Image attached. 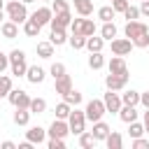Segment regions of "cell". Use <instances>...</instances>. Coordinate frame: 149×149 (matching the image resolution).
<instances>
[{
	"label": "cell",
	"instance_id": "obj_3",
	"mask_svg": "<svg viewBox=\"0 0 149 149\" xmlns=\"http://www.w3.org/2000/svg\"><path fill=\"white\" fill-rule=\"evenodd\" d=\"M68 123H70V133H74V135H81L84 130H86V112H81V109H72L70 112V116H68Z\"/></svg>",
	"mask_w": 149,
	"mask_h": 149
},
{
	"label": "cell",
	"instance_id": "obj_42",
	"mask_svg": "<svg viewBox=\"0 0 149 149\" xmlns=\"http://www.w3.org/2000/svg\"><path fill=\"white\" fill-rule=\"evenodd\" d=\"M47 147L49 149H65V142H63V137H49Z\"/></svg>",
	"mask_w": 149,
	"mask_h": 149
},
{
	"label": "cell",
	"instance_id": "obj_15",
	"mask_svg": "<svg viewBox=\"0 0 149 149\" xmlns=\"http://www.w3.org/2000/svg\"><path fill=\"white\" fill-rule=\"evenodd\" d=\"M109 72L112 74H128V65H126V61H123V56H114L112 61H109Z\"/></svg>",
	"mask_w": 149,
	"mask_h": 149
},
{
	"label": "cell",
	"instance_id": "obj_36",
	"mask_svg": "<svg viewBox=\"0 0 149 149\" xmlns=\"http://www.w3.org/2000/svg\"><path fill=\"white\" fill-rule=\"evenodd\" d=\"M63 100H65V102H70V105H74V107H77V105H79V102H81V93H79V91H74V88H70V91H68V93H65V95H63Z\"/></svg>",
	"mask_w": 149,
	"mask_h": 149
},
{
	"label": "cell",
	"instance_id": "obj_19",
	"mask_svg": "<svg viewBox=\"0 0 149 149\" xmlns=\"http://www.w3.org/2000/svg\"><path fill=\"white\" fill-rule=\"evenodd\" d=\"M91 133H93V137L100 142V140H105V137L112 133V128H109V126H107V123L100 119V121H95V123H93V130H91Z\"/></svg>",
	"mask_w": 149,
	"mask_h": 149
},
{
	"label": "cell",
	"instance_id": "obj_44",
	"mask_svg": "<svg viewBox=\"0 0 149 149\" xmlns=\"http://www.w3.org/2000/svg\"><path fill=\"white\" fill-rule=\"evenodd\" d=\"M133 147H135V149H149V140H144V137H135V140H133Z\"/></svg>",
	"mask_w": 149,
	"mask_h": 149
},
{
	"label": "cell",
	"instance_id": "obj_55",
	"mask_svg": "<svg viewBox=\"0 0 149 149\" xmlns=\"http://www.w3.org/2000/svg\"><path fill=\"white\" fill-rule=\"evenodd\" d=\"M112 2H119V0H112Z\"/></svg>",
	"mask_w": 149,
	"mask_h": 149
},
{
	"label": "cell",
	"instance_id": "obj_53",
	"mask_svg": "<svg viewBox=\"0 0 149 149\" xmlns=\"http://www.w3.org/2000/svg\"><path fill=\"white\" fill-rule=\"evenodd\" d=\"M0 23H2V12H0Z\"/></svg>",
	"mask_w": 149,
	"mask_h": 149
},
{
	"label": "cell",
	"instance_id": "obj_14",
	"mask_svg": "<svg viewBox=\"0 0 149 149\" xmlns=\"http://www.w3.org/2000/svg\"><path fill=\"white\" fill-rule=\"evenodd\" d=\"M0 33H2L5 40L19 37V23H14V21H2V23H0Z\"/></svg>",
	"mask_w": 149,
	"mask_h": 149
},
{
	"label": "cell",
	"instance_id": "obj_43",
	"mask_svg": "<svg viewBox=\"0 0 149 149\" xmlns=\"http://www.w3.org/2000/svg\"><path fill=\"white\" fill-rule=\"evenodd\" d=\"M51 9H54V14H56V12H68L70 5H68L65 0H54V2H51Z\"/></svg>",
	"mask_w": 149,
	"mask_h": 149
},
{
	"label": "cell",
	"instance_id": "obj_29",
	"mask_svg": "<svg viewBox=\"0 0 149 149\" xmlns=\"http://www.w3.org/2000/svg\"><path fill=\"white\" fill-rule=\"evenodd\" d=\"M121 102H123V105H133V107H135V105H140V93L130 88V91L121 93Z\"/></svg>",
	"mask_w": 149,
	"mask_h": 149
},
{
	"label": "cell",
	"instance_id": "obj_46",
	"mask_svg": "<svg viewBox=\"0 0 149 149\" xmlns=\"http://www.w3.org/2000/svg\"><path fill=\"white\" fill-rule=\"evenodd\" d=\"M112 7H114V12H123V9L128 7V0H119V2H112Z\"/></svg>",
	"mask_w": 149,
	"mask_h": 149
},
{
	"label": "cell",
	"instance_id": "obj_26",
	"mask_svg": "<svg viewBox=\"0 0 149 149\" xmlns=\"http://www.w3.org/2000/svg\"><path fill=\"white\" fill-rule=\"evenodd\" d=\"M105 144H107V149H121V144H123V137L119 135V133H109L107 137H105Z\"/></svg>",
	"mask_w": 149,
	"mask_h": 149
},
{
	"label": "cell",
	"instance_id": "obj_56",
	"mask_svg": "<svg viewBox=\"0 0 149 149\" xmlns=\"http://www.w3.org/2000/svg\"><path fill=\"white\" fill-rule=\"evenodd\" d=\"M140 2H144V0H140Z\"/></svg>",
	"mask_w": 149,
	"mask_h": 149
},
{
	"label": "cell",
	"instance_id": "obj_16",
	"mask_svg": "<svg viewBox=\"0 0 149 149\" xmlns=\"http://www.w3.org/2000/svg\"><path fill=\"white\" fill-rule=\"evenodd\" d=\"M44 70L40 68V65H28V72H26V79L30 81V84H42L44 81Z\"/></svg>",
	"mask_w": 149,
	"mask_h": 149
},
{
	"label": "cell",
	"instance_id": "obj_22",
	"mask_svg": "<svg viewBox=\"0 0 149 149\" xmlns=\"http://www.w3.org/2000/svg\"><path fill=\"white\" fill-rule=\"evenodd\" d=\"M49 42H51L54 47H61V44H65V42H68L65 28H51V37H49Z\"/></svg>",
	"mask_w": 149,
	"mask_h": 149
},
{
	"label": "cell",
	"instance_id": "obj_41",
	"mask_svg": "<svg viewBox=\"0 0 149 149\" xmlns=\"http://www.w3.org/2000/svg\"><path fill=\"white\" fill-rule=\"evenodd\" d=\"M133 44H135V47H140V49H147V47H149V33H142L140 37H135V40H133Z\"/></svg>",
	"mask_w": 149,
	"mask_h": 149
},
{
	"label": "cell",
	"instance_id": "obj_33",
	"mask_svg": "<svg viewBox=\"0 0 149 149\" xmlns=\"http://www.w3.org/2000/svg\"><path fill=\"white\" fill-rule=\"evenodd\" d=\"M95 142H98V140L93 137V133H86V130H84V133L79 135V144H81L84 149H93V147H95Z\"/></svg>",
	"mask_w": 149,
	"mask_h": 149
},
{
	"label": "cell",
	"instance_id": "obj_34",
	"mask_svg": "<svg viewBox=\"0 0 149 149\" xmlns=\"http://www.w3.org/2000/svg\"><path fill=\"white\" fill-rule=\"evenodd\" d=\"M68 42H70L72 49H84V47H86V35H74V33H72V35L68 37Z\"/></svg>",
	"mask_w": 149,
	"mask_h": 149
},
{
	"label": "cell",
	"instance_id": "obj_12",
	"mask_svg": "<svg viewBox=\"0 0 149 149\" xmlns=\"http://www.w3.org/2000/svg\"><path fill=\"white\" fill-rule=\"evenodd\" d=\"M70 23H72V14H70V9H68V12H56L49 26H51V28H70Z\"/></svg>",
	"mask_w": 149,
	"mask_h": 149
},
{
	"label": "cell",
	"instance_id": "obj_4",
	"mask_svg": "<svg viewBox=\"0 0 149 149\" xmlns=\"http://www.w3.org/2000/svg\"><path fill=\"white\" fill-rule=\"evenodd\" d=\"M84 112H86V121L95 123V121H100V119L105 116L107 109H105V102H102V100H95V98H93V100L86 102V109H84Z\"/></svg>",
	"mask_w": 149,
	"mask_h": 149
},
{
	"label": "cell",
	"instance_id": "obj_18",
	"mask_svg": "<svg viewBox=\"0 0 149 149\" xmlns=\"http://www.w3.org/2000/svg\"><path fill=\"white\" fill-rule=\"evenodd\" d=\"M119 119H121L123 123L137 121V109H135L133 105H121V109H119Z\"/></svg>",
	"mask_w": 149,
	"mask_h": 149
},
{
	"label": "cell",
	"instance_id": "obj_39",
	"mask_svg": "<svg viewBox=\"0 0 149 149\" xmlns=\"http://www.w3.org/2000/svg\"><path fill=\"white\" fill-rule=\"evenodd\" d=\"M123 16H126L128 21H137V16H140V7H133V5H128V7L123 9Z\"/></svg>",
	"mask_w": 149,
	"mask_h": 149
},
{
	"label": "cell",
	"instance_id": "obj_54",
	"mask_svg": "<svg viewBox=\"0 0 149 149\" xmlns=\"http://www.w3.org/2000/svg\"><path fill=\"white\" fill-rule=\"evenodd\" d=\"M44 2H54V0H44Z\"/></svg>",
	"mask_w": 149,
	"mask_h": 149
},
{
	"label": "cell",
	"instance_id": "obj_21",
	"mask_svg": "<svg viewBox=\"0 0 149 149\" xmlns=\"http://www.w3.org/2000/svg\"><path fill=\"white\" fill-rule=\"evenodd\" d=\"M40 30H42V26H40L35 19H30V16H28V19L23 21V33H26L28 37H37V35H40Z\"/></svg>",
	"mask_w": 149,
	"mask_h": 149
},
{
	"label": "cell",
	"instance_id": "obj_7",
	"mask_svg": "<svg viewBox=\"0 0 149 149\" xmlns=\"http://www.w3.org/2000/svg\"><path fill=\"white\" fill-rule=\"evenodd\" d=\"M49 137H68V133H70V123H68V119H54V123L49 126Z\"/></svg>",
	"mask_w": 149,
	"mask_h": 149
},
{
	"label": "cell",
	"instance_id": "obj_23",
	"mask_svg": "<svg viewBox=\"0 0 149 149\" xmlns=\"http://www.w3.org/2000/svg\"><path fill=\"white\" fill-rule=\"evenodd\" d=\"M100 37H102V40H109V42L116 37V26H114V21H105V23H102Z\"/></svg>",
	"mask_w": 149,
	"mask_h": 149
},
{
	"label": "cell",
	"instance_id": "obj_10",
	"mask_svg": "<svg viewBox=\"0 0 149 149\" xmlns=\"http://www.w3.org/2000/svg\"><path fill=\"white\" fill-rule=\"evenodd\" d=\"M126 84H128V74H107L105 77V86L109 88V91H121V88H126Z\"/></svg>",
	"mask_w": 149,
	"mask_h": 149
},
{
	"label": "cell",
	"instance_id": "obj_30",
	"mask_svg": "<svg viewBox=\"0 0 149 149\" xmlns=\"http://www.w3.org/2000/svg\"><path fill=\"white\" fill-rule=\"evenodd\" d=\"M142 133H147L144 130V123H140V121H130L128 123V135L135 140V137H142Z\"/></svg>",
	"mask_w": 149,
	"mask_h": 149
},
{
	"label": "cell",
	"instance_id": "obj_47",
	"mask_svg": "<svg viewBox=\"0 0 149 149\" xmlns=\"http://www.w3.org/2000/svg\"><path fill=\"white\" fill-rule=\"evenodd\" d=\"M140 14H142V16H149V0L140 2Z\"/></svg>",
	"mask_w": 149,
	"mask_h": 149
},
{
	"label": "cell",
	"instance_id": "obj_35",
	"mask_svg": "<svg viewBox=\"0 0 149 149\" xmlns=\"http://www.w3.org/2000/svg\"><path fill=\"white\" fill-rule=\"evenodd\" d=\"M44 109H47V100L44 98H33L30 100V112L33 114H42Z\"/></svg>",
	"mask_w": 149,
	"mask_h": 149
},
{
	"label": "cell",
	"instance_id": "obj_40",
	"mask_svg": "<svg viewBox=\"0 0 149 149\" xmlns=\"http://www.w3.org/2000/svg\"><path fill=\"white\" fill-rule=\"evenodd\" d=\"M49 74L56 79V77H61V74H65V65L63 63H54L51 68H49Z\"/></svg>",
	"mask_w": 149,
	"mask_h": 149
},
{
	"label": "cell",
	"instance_id": "obj_9",
	"mask_svg": "<svg viewBox=\"0 0 149 149\" xmlns=\"http://www.w3.org/2000/svg\"><path fill=\"white\" fill-rule=\"evenodd\" d=\"M123 33H126L128 40H135V37H140L142 33H149V28H147V23H142V21H128L126 28H123Z\"/></svg>",
	"mask_w": 149,
	"mask_h": 149
},
{
	"label": "cell",
	"instance_id": "obj_32",
	"mask_svg": "<svg viewBox=\"0 0 149 149\" xmlns=\"http://www.w3.org/2000/svg\"><path fill=\"white\" fill-rule=\"evenodd\" d=\"M70 112H72V105H70V102H65V100H63V102H58V105H56V119H68V116H70Z\"/></svg>",
	"mask_w": 149,
	"mask_h": 149
},
{
	"label": "cell",
	"instance_id": "obj_38",
	"mask_svg": "<svg viewBox=\"0 0 149 149\" xmlns=\"http://www.w3.org/2000/svg\"><path fill=\"white\" fill-rule=\"evenodd\" d=\"M81 35H86V37L95 35V23H93L91 19H86V16H84V21H81Z\"/></svg>",
	"mask_w": 149,
	"mask_h": 149
},
{
	"label": "cell",
	"instance_id": "obj_51",
	"mask_svg": "<svg viewBox=\"0 0 149 149\" xmlns=\"http://www.w3.org/2000/svg\"><path fill=\"white\" fill-rule=\"evenodd\" d=\"M2 7H5V2H2V0H0V12H2Z\"/></svg>",
	"mask_w": 149,
	"mask_h": 149
},
{
	"label": "cell",
	"instance_id": "obj_37",
	"mask_svg": "<svg viewBox=\"0 0 149 149\" xmlns=\"http://www.w3.org/2000/svg\"><path fill=\"white\" fill-rule=\"evenodd\" d=\"M9 91H12V79L7 74H0V98L9 95Z\"/></svg>",
	"mask_w": 149,
	"mask_h": 149
},
{
	"label": "cell",
	"instance_id": "obj_20",
	"mask_svg": "<svg viewBox=\"0 0 149 149\" xmlns=\"http://www.w3.org/2000/svg\"><path fill=\"white\" fill-rule=\"evenodd\" d=\"M54 81H56V93H61V95H65V93L72 88V79H70V74H61V77H56Z\"/></svg>",
	"mask_w": 149,
	"mask_h": 149
},
{
	"label": "cell",
	"instance_id": "obj_31",
	"mask_svg": "<svg viewBox=\"0 0 149 149\" xmlns=\"http://www.w3.org/2000/svg\"><path fill=\"white\" fill-rule=\"evenodd\" d=\"M114 16H116V12H114L112 5H105V7L98 9V19H102V23H105V21H112Z\"/></svg>",
	"mask_w": 149,
	"mask_h": 149
},
{
	"label": "cell",
	"instance_id": "obj_2",
	"mask_svg": "<svg viewBox=\"0 0 149 149\" xmlns=\"http://www.w3.org/2000/svg\"><path fill=\"white\" fill-rule=\"evenodd\" d=\"M7 19L14 21V23H23V21L28 19L26 2H23V0H12V2H7Z\"/></svg>",
	"mask_w": 149,
	"mask_h": 149
},
{
	"label": "cell",
	"instance_id": "obj_25",
	"mask_svg": "<svg viewBox=\"0 0 149 149\" xmlns=\"http://www.w3.org/2000/svg\"><path fill=\"white\" fill-rule=\"evenodd\" d=\"M102 47H105V40L102 37H95V35H91V37H86V49L93 54V51H102Z\"/></svg>",
	"mask_w": 149,
	"mask_h": 149
},
{
	"label": "cell",
	"instance_id": "obj_5",
	"mask_svg": "<svg viewBox=\"0 0 149 149\" xmlns=\"http://www.w3.org/2000/svg\"><path fill=\"white\" fill-rule=\"evenodd\" d=\"M7 100L14 105V107H21V109H30V95L26 93V91H21V88H12L9 91V95H7Z\"/></svg>",
	"mask_w": 149,
	"mask_h": 149
},
{
	"label": "cell",
	"instance_id": "obj_24",
	"mask_svg": "<svg viewBox=\"0 0 149 149\" xmlns=\"http://www.w3.org/2000/svg\"><path fill=\"white\" fill-rule=\"evenodd\" d=\"M30 109H21V107H16V112H14V123L16 126H28V121H30Z\"/></svg>",
	"mask_w": 149,
	"mask_h": 149
},
{
	"label": "cell",
	"instance_id": "obj_13",
	"mask_svg": "<svg viewBox=\"0 0 149 149\" xmlns=\"http://www.w3.org/2000/svg\"><path fill=\"white\" fill-rule=\"evenodd\" d=\"M44 137H47V130H44V128H40V126H33V128H28V130H26V140H28V142H33V144H42V142H44Z\"/></svg>",
	"mask_w": 149,
	"mask_h": 149
},
{
	"label": "cell",
	"instance_id": "obj_52",
	"mask_svg": "<svg viewBox=\"0 0 149 149\" xmlns=\"http://www.w3.org/2000/svg\"><path fill=\"white\" fill-rule=\"evenodd\" d=\"M23 2H26V5H28V2H35V0H23Z\"/></svg>",
	"mask_w": 149,
	"mask_h": 149
},
{
	"label": "cell",
	"instance_id": "obj_28",
	"mask_svg": "<svg viewBox=\"0 0 149 149\" xmlns=\"http://www.w3.org/2000/svg\"><path fill=\"white\" fill-rule=\"evenodd\" d=\"M105 65V58H102V51H93L91 56H88V68L91 70H100Z\"/></svg>",
	"mask_w": 149,
	"mask_h": 149
},
{
	"label": "cell",
	"instance_id": "obj_50",
	"mask_svg": "<svg viewBox=\"0 0 149 149\" xmlns=\"http://www.w3.org/2000/svg\"><path fill=\"white\" fill-rule=\"evenodd\" d=\"M144 130L149 133V107H147V112H144Z\"/></svg>",
	"mask_w": 149,
	"mask_h": 149
},
{
	"label": "cell",
	"instance_id": "obj_1",
	"mask_svg": "<svg viewBox=\"0 0 149 149\" xmlns=\"http://www.w3.org/2000/svg\"><path fill=\"white\" fill-rule=\"evenodd\" d=\"M9 68H12V74L26 77L28 65H26V54H23L21 49H12V51H9Z\"/></svg>",
	"mask_w": 149,
	"mask_h": 149
},
{
	"label": "cell",
	"instance_id": "obj_57",
	"mask_svg": "<svg viewBox=\"0 0 149 149\" xmlns=\"http://www.w3.org/2000/svg\"><path fill=\"white\" fill-rule=\"evenodd\" d=\"M147 49H149V47H147Z\"/></svg>",
	"mask_w": 149,
	"mask_h": 149
},
{
	"label": "cell",
	"instance_id": "obj_8",
	"mask_svg": "<svg viewBox=\"0 0 149 149\" xmlns=\"http://www.w3.org/2000/svg\"><path fill=\"white\" fill-rule=\"evenodd\" d=\"M102 102H105V109H107V112H112V114H114V112L119 114V109H121V105H123V102H121V95H119L116 91H109V88H107V93H105Z\"/></svg>",
	"mask_w": 149,
	"mask_h": 149
},
{
	"label": "cell",
	"instance_id": "obj_27",
	"mask_svg": "<svg viewBox=\"0 0 149 149\" xmlns=\"http://www.w3.org/2000/svg\"><path fill=\"white\" fill-rule=\"evenodd\" d=\"M37 56L40 58H51L54 56V44L51 42H37Z\"/></svg>",
	"mask_w": 149,
	"mask_h": 149
},
{
	"label": "cell",
	"instance_id": "obj_48",
	"mask_svg": "<svg viewBox=\"0 0 149 149\" xmlns=\"http://www.w3.org/2000/svg\"><path fill=\"white\" fill-rule=\"evenodd\" d=\"M140 105H144V109L149 107V91H144V93H140Z\"/></svg>",
	"mask_w": 149,
	"mask_h": 149
},
{
	"label": "cell",
	"instance_id": "obj_45",
	"mask_svg": "<svg viewBox=\"0 0 149 149\" xmlns=\"http://www.w3.org/2000/svg\"><path fill=\"white\" fill-rule=\"evenodd\" d=\"M7 68H9V56L0 51V74H2V72H5Z\"/></svg>",
	"mask_w": 149,
	"mask_h": 149
},
{
	"label": "cell",
	"instance_id": "obj_11",
	"mask_svg": "<svg viewBox=\"0 0 149 149\" xmlns=\"http://www.w3.org/2000/svg\"><path fill=\"white\" fill-rule=\"evenodd\" d=\"M30 19H35L40 26H47V23H51V19H54V9H51V7H40V9H35V12L30 14Z\"/></svg>",
	"mask_w": 149,
	"mask_h": 149
},
{
	"label": "cell",
	"instance_id": "obj_17",
	"mask_svg": "<svg viewBox=\"0 0 149 149\" xmlns=\"http://www.w3.org/2000/svg\"><path fill=\"white\" fill-rule=\"evenodd\" d=\"M74 5V12L79 16H91L93 14V0H72Z\"/></svg>",
	"mask_w": 149,
	"mask_h": 149
},
{
	"label": "cell",
	"instance_id": "obj_49",
	"mask_svg": "<svg viewBox=\"0 0 149 149\" xmlns=\"http://www.w3.org/2000/svg\"><path fill=\"white\" fill-rule=\"evenodd\" d=\"M0 147H2V149H14V147H16V144H14V142H12V140H5V142H2V144H0Z\"/></svg>",
	"mask_w": 149,
	"mask_h": 149
},
{
	"label": "cell",
	"instance_id": "obj_6",
	"mask_svg": "<svg viewBox=\"0 0 149 149\" xmlns=\"http://www.w3.org/2000/svg\"><path fill=\"white\" fill-rule=\"evenodd\" d=\"M133 40H128V37H116V40H112V54L114 56H128L130 51H133Z\"/></svg>",
	"mask_w": 149,
	"mask_h": 149
}]
</instances>
